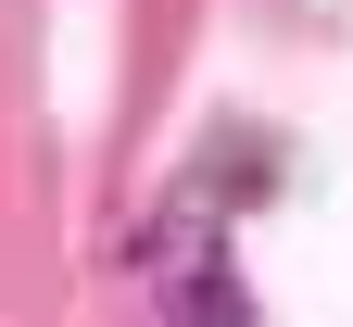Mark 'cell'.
<instances>
[{
	"label": "cell",
	"instance_id": "cell-1",
	"mask_svg": "<svg viewBox=\"0 0 353 327\" xmlns=\"http://www.w3.org/2000/svg\"><path fill=\"white\" fill-rule=\"evenodd\" d=\"M176 327H252L240 315V277L228 264H176Z\"/></svg>",
	"mask_w": 353,
	"mask_h": 327
}]
</instances>
